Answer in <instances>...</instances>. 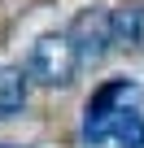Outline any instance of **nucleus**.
Listing matches in <instances>:
<instances>
[{"mask_svg": "<svg viewBox=\"0 0 144 148\" xmlns=\"http://www.w3.org/2000/svg\"><path fill=\"white\" fill-rule=\"evenodd\" d=\"M144 109V92L127 79H114L105 83L92 100H88V113H83V139L88 144H105L118 135V126L127 122V113Z\"/></svg>", "mask_w": 144, "mask_h": 148, "instance_id": "1", "label": "nucleus"}, {"mask_svg": "<svg viewBox=\"0 0 144 148\" xmlns=\"http://www.w3.org/2000/svg\"><path fill=\"white\" fill-rule=\"evenodd\" d=\"M74 70H79V52L70 44V35H44L26 57V74L44 87H65L74 79Z\"/></svg>", "mask_w": 144, "mask_h": 148, "instance_id": "2", "label": "nucleus"}, {"mask_svg": "<svg viewBox=\"0 0 144 148\" xmlns=\"http://www.w3.org/2000/svg\"><path fill=\"white\" fill-rule=\"evenodd\" d=\"M70 44H74L79 61H101L114 44V26H109V13L101 9H88L74 18V26H70Z\"/></svg>", "mask_w": 144, "mask_h": 148, "instance_id": "3", "label": "nucleus"}, {"mask_svg": "<svg viewBox=\"0 0 144 148\" xmlns=\"http://www.w3.org/2000/svg\"><path fill=\"white\" fill-rule=\"evenodd\" d=\"M109 26H114V44H131V48H144V5H122L109 13Z\"/></svg>", "mask_w": 144, "mask_h": 148, "instance_id": "4", "label": "nucleus"}, {"mask_svg": "<svg viewBox=\"0 0 144 148\" xmlns=\"http://www.w3.org/2000/svg\"><path fill=\"white\" fill-rule=\"evenodd\" d=\"M26 79L18 65H0V118H13L26 105Z\"/></svg>", "mask_w": 144, "mask_h": 148, "instance_id": "5", "label": "nucleus"}, {"mask_svg": "<svg viewBox=\"0 0 144 148\" xmlns=\"http://www.w3.org/2000/svg\"><path fill=\"white\" fill-rule=\"evenodd\" d=\"M0 148H18V144H0Z\"/></svg>", "mask_w": 144, "mask_h": 148, "instance_id": "6", "label": "nucleus"}]
</instances>
